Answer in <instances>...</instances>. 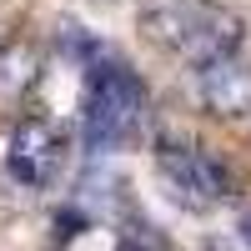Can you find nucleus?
Instances as JSON below:
<instances>
[{"mask_svg":"<svg viewBox=\"0 0 251 251\" xmlns=\"http://www.w3.org/2000/svg\"><path fill=\"white\" fill-rule=\"evenodd\" d=\"M116 251H171L166 236L146 221H121V236H116Z\"/></svg>","mask_w":251,"mask_h":251,"instance_id":"7","label":"nucleus"},{"mask_svg":"<svg viewBox=\"0 0 251 251\" xmlns=\"http://www.w3.org/2000/svg\"><path fill=\"white\" fill-rule=\"evenodd\" d=\"M156 176L166 186L181 211H216V206L231 196V171L206 156L201 146H186V141H161L156 151Z\"/></svg>","mask_w":251,"mask_h":251,"instance_id":"3","label":"nucleus"},{"mask_svg":"<svg viewBox=\"0 0 251 251\" xmlns=\"http://www.w3.org/2000/svg\"><path fill=\"white\" fill-rule=\"evenodd\" d=\"M146 121V91L131 66H121L111 50H100L86 60V100H80V141L86 151L106 156L126 151L141 136Z\"/></svg>","mask_w":251,"mask_h":251,"instance_id":"2","label":"nucleus"},{"mask_svg":"<svg viewBox=\"0 0 251 251\" xmlns=\"http://www.w3.org/2000/svg\"><path fill=\"white\" fill-rule=\"evenodd\" d=\"M196 100L221 121H251V60L226 55L196 71Z\"/></svg>","mask_w":251,"mask_h":251,"instance_id":"5","label":"nucleus"},{"mask_svg":"<svg viewBox=\"0 0 251 251\" xmlns=\"http://www.w3.org/2000/svg\"><path fill=\"white\" fill-rule=\"evenodd\" d=\"M141 30H146L151 46L181 55L191 71L236 55L241 35H246L241 15L216 5V0H156V5L141 15Z\"/></svg>","mask_w":251,"mask_h":251,"instance_id":"1","label":"nucleus"},{"mask_svg":"<svg viewBox=\"0 0 251 251\" xmlns=\"http://www.w3.org/2000/svg\"><path fill=\"white\" fill-rule=\"evenodd\" d=\"M35 75H40V50L30 40H5L0 46V91L15 96V91L35 86Z\"/></svg>","mask_w":251,"mask_h":251,"instance_id":"6","label":"nucleus"},{"mask_svg":"<svg viewBox=\"0 0 251 251\" xmlns=\"http://www.w3.org/2000/svg\"><path fill=\"white\" fill-rule=\"evenodd\" d=\"M10 176L20 186H30V191H46V186L60 181L71 161V146H66V131L50 121V116H20L15 131H10Z\"/></svg>","mask_w":251,"mask_h":251,"instance_id":"4","label":"nucleus"},{"mask_svg":"<svg viewBox=\"0 0 251 251\" xmlns=\"http://www.w3.org/2000/svg\"><path fill=\"white\" fill-rule=\"evenodd\" d=\"M236 236H241V246L251 251V206H246V211L236 216Z\"/></svg>","mask_w":251,"mask_h":251,"instance_id":"8","label":"nucleus"}]
</instances>
